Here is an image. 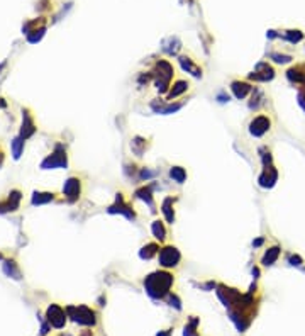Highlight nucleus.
Wrapping results in <instances>:
<instances>
[{"label": "nucleus", "mask_w": 305, "mask_h": 336, "mask_svg": "<svg viewBox=\"0 0 305 336\" xmlns=\"http://www.w3.org/2000/svg\"><path fill=\"white\" fill-rule=\"evenodd\" d=\"M175 283V275L170 270H156L153 274H149L144 279V289L153 299H163L164 296H168Z\"/></svg>", "instance_id": "f257e3e1"}, {"label": "nucleus", "mask_w": 305, "mask_h": 336, "mask_svg": "<svg viewBox=\"0 0 305 336\" xmlns=\"http://www.w3.org/2000/svg\"><path fill=\"white\" fill-rule=\"evenodd\" d=\"M153 73V83H154V89L158 90V93L161 95H166L168 90L171 87V82H173V76H175V68L168 59H156L151 68Z\"/></svg>", "instance_id": "f03ea898"}, {"label": "nucleus", "mask_w": 305, "mask_h": 336, "mask_svg": "<svg viewBox=\"0 0 305 336\" xmlns=\"http://www.w3.org/2000/svg\"><path fill=\"white\" fill-rule=\"evenodd\" d=\"M107 212L108 214H121L126 219H129V221H136L138 219V212H136V209L132 207V204L126 199V195L122 192L115 194L114 202L107 207Z\"/></svg>", "instance_id": "7ed1b4c3"}, {"label": "nucleus", "mask_w": 305, "mask_h": 336, "mask_svg": "<svg viewBox=\"0 0 305 336\" xmlns=\"http://www.w3.org/2000/svg\"><path fill=\"white\" fill-rule=\"evenodd\" d=\"M158 263L164 270H173L181 263V251L173 244H164L158 253Z\"/></svg>", "instance_id": "20e7f679"}, {"label": "nucleus", "mask_w": 305, "mask_h": 336, "mask_svg": "<svg viewBox=\"0 0 305 336\" xmlns=\"http://www.w3.org/2000/svg\"><path fill=\"white\" fill-rule=\"evenodd\" d=\"M276 76V70L271 63L268 61H259L254 66V70L251 73H248L246 80L251 83H268L271 80H275Z\"/></svg>", "instance_id": "39448f33"}, {"label": "nucleus", "mask_w": 305, "mask_h": 336, "mask_svg": "<svg viewBox=\"0 0 305 336\" xmlns=\"http://www.w3.org/2000/svg\"><path fill=\"white\" fill-rule=\"evenodd\" d=\"M271 117L268 114H256L248 124V131L253 138H263L271 129Z\"/></svg>", "instance_id": "423d86ee"}, {"label": "nucleus", "mask_w": 305, "mask_h": 336, "mask_svg": "<svg viewBox=\"0 0 305 336\" xmlns=\"http://www.w3.org/2000/svg\"><path fill=\"white\" fill-rule=\"evenodd\" d=\"M68 165V158H66V149L61 145H58L54 148V151L51 153L48 158H44V162L41 163V168L44 170H51V168H66Z\"/></svg>", "instance_id": "0eeeda50"}, {"label": "nucleus", "mask_w": 305, "mask_h": 336, "mask_svg": "<svg viewBox=\"0 0 305 336\" xmlns=\"http://www.w3.org/2000/svg\"><path fill=\"white\" fill-rule=\"evenodd\" d=\"M278 168L275 165H269V167H263L261 168V173L258 175V185L261 188H265V190H269V188H273L276 185V182H278Z\"/></svg>", "instance_id": "6e6552de"}, {"label": "nucleus", "mask_w": 305, "mask_h": 336, "mask_svg": "<svg viewBox=\"0 0 305 336\" xmlns=\"http://www.w3.org/2000/svg\"><path fill=\"white\" fill-rule=\"evenodd\" d=\"M63 195L68 202H76L82 195V180L78 177H70L63 185Z\"/></svg>", "instance_id": "1a4fd4ad"}, {"label": "nucleus", "mask_w": 305, "mask_h": 336, "mask_svg": "<svg viewBox=\"0 0 305 336\" xmlns=\"http://www.w3.org/2000/svg\"><path fill=\"white\" fill-rule=\"evenodd\" d=\"M285 78L290 85L304 87L305 85V63H295L285 72Z\"/></svg>", "instance_id": "9d476101"}, {"label": "nucleus", "mask_w": 305, "mask_h": 336, "mask_svg": "<svg viewBox=\"0 0 305 336\" xmlns=\"http://www.w3.org/2000/svg\"><path fill=\"white\" fill-rule=\"evenodd\" d=\"M134 199H139V201H143L146 205H149V209H151V212H158L156 209V201H154V185L153 184H148V185H141V187H138L134 190V195H132Z\"/></svg>", "instance_id": "9b49d317"}, {"label": "nucleus", "mask_w": 305, "mask_h": 336, "mask_svg": "<svg viewBox=\"0 0 305 336\" xmlns=\"http://www.w3.org/2000/svg\"><path fill=\"white\" fill-rule=\"evenodd\" d=\"M149 106H151V109L156 112V114L166 115V114H175V112H178L185 106V102H168V100H163V99H154Z\"/></svg>", "instance_id": "f8f14e48"}, {"label": "nucleus", "mask_w": 305, "mask_h": 336, "mask_svg": "<svg viewBox=\"0 0 305 336\" xmlns=\"http://www.w3.org/2000/svg\"><path fill=\"white\" fill-rule=\"evenodd\" d=\"M253 89L254 85L251 82H248V80H233L231 82V92H233V95L237 100L248 99L251 95V92H253Z\"/></svg>", "instance_id": "ddd939ff"}, {"label": "nucleus", "mask_w": 305, "mask_h": 336, "mask_svg": "<svg viewBox=\"0 0 305 336\" xmlns=\"http://www.w3.org/2000/svg\"><path fill=\"white\" fill-rule=\"evenodd\" d=\"M178 63H180L181 70L187 72L188 75L195 76V78H202L203 76V68L198 65L197 61H195V59H192L190 56H187V55L178 56Z\"/></svg>", "instance_id": "4468645a"}, {"label": "nucleus", "mask_w": 305, "mask_h": 336, "mask_svg": "<svg viewBox=\"0 0 305 336\" xmlns=\"http://www.w3.org/2000/svg\"><path fill=\"white\" fill-rule=\"evenodd\" d=\"M188 90H190V83H188L187 80H183V78L173 80V83H171V87H170V90H168L166 99L164 100H168V102H175L178 97H181L183 93H187Z\"/></svg>", "instance_id": "2eb2a0df"}, {"label": "nucleus", "mask_w": 305, "mask_h": 336, "mask_svg": "<svg viewBox=\"0 0 305 336\" xmlns=\"http://www.w3.org/2000/svg\"><path fill=\"white\" fill-rule=\"evenodd\" d=\"M177 202H178V197H173V195H168L161 202L160 211L163 214V219L168 224H173L175 219H177V216H175V205H177Z\"/></svg>", "instance_id": "dca6fc26"}, {"label": "nucleus", "mask_w": 305, "mask_h": 336, "mask_svg": "<svg viewBox=\"0 0 305 336\" xmlns=\"http://www.w3.org/2000/svg\"><path fill=\"white\" fill-rule=\"evenodd\" d=\"M280 257H282V246H280V244H271V246H268L265 250L259 263H261L263 267H273V265L280 260Z\"/></svg>", "instance_id": "f3484780"}, {"label": "nucleus", "mask_w": 305, "mask_h": 336, "mask_svg": "<svg viewBox=\"0 0 305 336\" xmlns=\"http://www.w3.org/2000/svg\"><path fill=\"white\" fill-rule=\"evenodd\" d=\"M266 106V93L263 89L259 87H254L253 92L250 95V102H248V107H250L251 112H259L263 107Z\"/></svg>", "instance_id": "a211bd4d"}, {"label": "nucleus", "mask_w": 305, "mask_h": 336, "mask_svg": "<svg viewBox=\"0 0 305 336\" xmlns=\"http://www.w3.org/2000/svg\"><path fill=\"white\" fill-rule=\"evenodd\" d=\"M70 311H73L75 314V321L82 324H93L95 323V313H93L90 307L87 306H80V307H70Z\"/></svg>", "instance_id": "6ab92c4d"}, {"label": "nucleus", "mask_w": 305, "mask_h": 336, "mask_svg": "<svg viewBox=\"0 0 305 336\" xmlns=\"http://www.w3.org/2000/svg\"><path fill=\"white\" fill-rule=\"evenodd\" d=\"M151 234L158 243H164L168 238L166 221H164V219H154L151 223Z\"/></svg>", "instance_id": "aec40b11"}, {"label": "nucleus", "mask_w": 305, "mask_h": 336, "mask_svg": "<svg viewBox=\"0 0 305 336\" xmlns=\"http://www.w3.org/2000/svg\"><path fill=\"white\" fill-rule=\"evenodd\" d=\"M19 202H20V192L19 190H12L5 201L0 202V212L16 211V209L19 207Z\"/></svg>", "instance_id": "412c9836"}, {"label": "nucleus", "mask_w": 305, "mask_h": 336, "mask_svg": "<svg viewBox=\"0 0 305 336\" xmlns=\"http://www.w3.org/2000/svg\"><path fill=\"white\" fill-rule=\"evenodd\" d=\"M34 132H36V124H34L33 115H31L27 111H24V115H22V129H20V138L27 139V138H31Z\"/></svg>", "instance_id": "4be33fe9"}, {"label": "nucleus", "mask_w": 305, "mask_h": 336, "mask_svg": "<svg viewBox=\"0 0 305 336\" xmlns=\"http://www.w3.org/2000/svg\"><path fill=\"white\" fill-rule=\"evenodd\" d=\"M160 250H161V246L158 241L146 243V244H143L141 250H139V258H141V260H153L154 257H158Z\"/></svg>", "instance_id": "5701e85b"}, {"label": "nucleus", "mask_w": 305, "mask_h": 336, "mask_svg": "<svg viewBox=\"0 0 305 336\" xmlns=\"http://www.w3.org/2000/svg\"><path fill=\"white\" fill-rule=\"evenodd\" d=\"M48 316H50V321L53 323V326H56V328H61L66 321L65 311H63L59 306H56V304H53L50 309H48Z\"/></svg>", "instance_id": "b1692460"}, {"label": "nucleus", "mask_w": 305, "mask_h": 336, "mask_svg": "<svg viewBox=\"0 0 305 336\" xmlns=\"http://www.w3.org/2000/svg\"><path fill=\"white\" fill-rule=\"evenodd\" d=\"M148 146H149V139L143 138V136H134V138L131 139V149L136 156L144 155V151L148 149Z\"/></svg>", "instance_id": "393cba45"}, {"label": "nucleus", "mask_w": 305, "mask_h": 336, "mask_svg": "<svg viewBox=\"0 0 305 336\" xmlns=\"http://www.w3.org/2000/svg\"><path fill=\"white\" fill-rule=\"evenodd\" d=\"M181 50V43L178 37H168V39L163 41V51L166 53L168 56H177L178 53H180Z\"/></svg>", "instance_id": "a878e982"}, {"label": "nucleus", "mask_w": 305, "mask_h": 336, "mask_svg": "<svg viewBox=\"0 0 305 336\" xmlns=\"http://www.w3.org/2000/svg\"><path fill=\"white\" fill-rule=\"evenodd\" d=\"M280 37L290 44H299L300 41H304L305 36L300 29H287V31H283V34Z\"/></svg>", "instance_id": "bb28decb"}, {"label": "nucleus", "mask_w": 305, "mask_h": 336, "mask_svg": "<svg viewBox=\"0 0 305 336\" xmlns=\"http://www.w3.org/2000/svg\"><path fill=\"white\" fill-rule=\"evenodd\" d=\"M168 173H170V178H171V180H173L175 184H178V185L185 184V182H187V177H188L187 170H185L183 167H178V165L171 167Z\"/></svg>", "instance_id": "cd10ccee"}, {"label": "nucleus", "mask_w": 305, "mask_h": 336, "mask_svg": "<svg viewBox=\"0 0 305 336\" xmlns=\"http://www.w3.org/2000/svg\"><path fill=\"white\" fill-rule=\"evenodd\" d=\"M31 201H33L34 205H43V204H48V202L54 201V194H53V192H34Z\"/></svg>", "instance_id": "c85d7f7f"}, {"label": "nucleus", "mask_w": 305, "mask_h": 336, "mask_svg": "<svg viewBox=\"0 0 305 336\" xmlns=\"http://www.w3.org/2000/svg\"><path fill=\"white\" fill-rule=\"evenodd\" d=\"M268 58L271 59L275 65H288V63L293 61V56L292 55L280 53V51H271V53L268 55Z\"/></svg>", "instance_id": "c756f323"}, {"label": "nucleus", "mask_w": 305, "mask_h": 336, "mask_svg": "<svg viewBox=\"0 0 305 336\" xmlns=\"http://www.w3.org/2000/svg\"><path fill=\"white\" fill-rule=\"evenodd\" d=\"M258 155L259 160H261V167H269V165H275L273 163V155H271V149L268 146H259L258 149Z\"/></svg>", "instance_id": "7c9ffc66"}, {"label": "nucleus", "mask_w": 305, "mask_h": 336, "mask_svg": "<svg viewBox=\"0 0 305 336\" xmlns=\"http://www.w3.org/2000/svg\"><path fill=\"white\" fill-rule=\"evenodd\" d=\"M158 173H160L158 170H151V168H148V167H143L138 170V177L136 178H138L139 182H149V180H153L154 177H158Z\"/></svg>", "instance_id": "2f4dec72"}, {"label": "nucleus", "mask_w": 305, "mask_h": 336, "mask_svg": "<svg viewBox=\"0 0 305 336\" xmlns=\"http://www.w3.org/2000/svg\"><path fill=\"white\" fill-rule=\"evenodd\" d=\"M287 263L290 267H297V268H302L304 267V258L300 257L299 253H287Z\"/></svg>", "instance_id": "473e14b6"}, {"label": "nucleus", "mask_w": 305, "mask_h": 336, "mask_svg": "<svg viewBox=\"0 0 305 336\" xmlns=\"http://www.w3.org/2000/svg\"><path fill=\"white\" fill-rule=\"evenodd\" d=\"M22 149H24V139L20 138H16L12 141V151H14V158H19L20 156V153H22Z\"/></svg>", "instance_id": "72a5a7b5"}, {"label": "nucleus", "mask_w": 305, "mask_h": 336, "mask_svg": "<svg viewBox=\"0 0 305 336\" xmlns=\"http://www.w3.org/2000/svg\"><path fill=\"white\" fill-rule=\"evenodd\" d=\"M297 104H299L300 109L305 112V85L299 87V90H297Z\"/></svg>", "instance_id": "f704fd0d"}, {"label": "nucleus", "mask_w": 305, "mask_h": 336, "mask_svg": "<svg viewBox=\"0 0 305 336\" xmlns=\"http://www.w3.org/2000/svg\"><path fill=\"white\" fill-rule=\"evenodd\" d=\"M217 99H219V102H229V95H226L224 92H220L219 95H217Z\"/></svg>", "instance_id": "c9c22d12"}, {"label": "nucleus", "mask_w": 305, "mask_h": 336, "mask_svg": "<svg viewBox=\"0 0 305 336\" xmlns=\"http://www.w3.org/2000/svg\"><path fill=\"white\" fill-rule=\"evenodd\" d=\"M263 243H265V238L261 236V238H258V240H254V241H253V246H254V248H259Z\"/></svg>", "instance_id": "e433bc0d"}, {"label": "nucleus", "mask_w": 305, "mask_h": 336, "mask_svg": "<svg viewBox=\"0 0 305 336\" xmlns=\"http://www.w3.org/2000/svg\"><path fill=\"white\" fill-rule=\"evenodd\" d=\"M258 275H259V268H258V267H254V268H253V277H254V279H258Z\"/></svg>", "instance_id": "4c0bfd02"}]
</instances>
